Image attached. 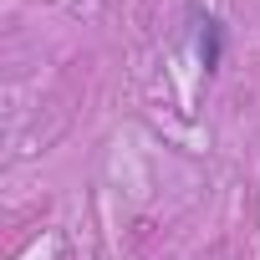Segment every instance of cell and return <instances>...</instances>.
Segmentation results:
<instances>
[{"mask_svg": "<svg viewBox=\"0 0 260 260\" xmlns=\"http://www.w3.org/2000/svg\"><path fill=\"white\" fill-rule=\"evenodd\" d=\"M194 46H199V67H204V72H219V56H224V26H219L214 16H199Z\"/></svg>", "mask_w": 260, "mask_h": 260, "instance_id": "obj_1", "label": "cell"}]
</instances>
